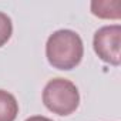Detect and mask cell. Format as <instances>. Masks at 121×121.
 Returning <instances> with one entry per match:
<instances>
[{"instance_id": "1", "label": "cell", "mask_w": 121, "mask_h": 121, "mask_svg": "<svg viewBox=\"0 0 121 121\" xmlns=\"http://www.w3.org/2000/svg\"><path fill=\"white\" fill-rule=\"evenodd\" d=\"M84 54L81 37L69 29L54 31L46 43V56L48 63L58 70H71L77 67Z\"/></svg>"}, {"instance_id": "2", "label": "cell", "mask_w": 121, "mask_h": 121, "mask_svg": "<svg viewBox=\"0 0 121 121\" xmlns=\"http://www.w3.org/2000/svg\"><path fill=\"white\" fill-rule=\"evenodd\" d=\"M43 103L47 110L57 115H70L78 108L80 93L73 81L57 77L44 86Z\"/></svg>"}, {"instance_id": "3", "label": "cell", "mask_w": 121, "mask_h": 121, "mask_svg": "<svg viewBox=\"0 0 121 121\" xmlns=\"http://www.w3.org/2000/svg\"><path fill=\"white\" fill-rule=\"evenodd\" d=\"M93 47L103 61L111 66L121 63V26L110 24L98 29L94 33Z\"/></svg>"}, {"instance_id": "4", "label": "cell", "mask_w": 121, "mask_h": 121, "mask_svg": "<svg viewBox=\"0 0 121 121\" xmlns=\"http://www.w3.org/2000/svg\"><path fill=\"white\" fill-rule=\"evenodd\" d=\"M91 13L100 19L118 20L121 17L120 0H94L90 4Z\"/></svg>"}, {"instance_id": "5", "label": "cell", "mask_w": 121, "mask_h": 121, "mask_svg": "<svg viewBox=\"0 0 121 121\" xmlns=\"http://www.w3.org/2000/svg\"><path fill=\"white\" fill-rule=\"evenodd\" d=\"M17 114L19 103L16 97L6 90H0V121H14Z\"/></svg>"}, {"instance_id": "6", "label": "cell", "mask_w": 121, "mask_h": 121, "mask_svg": "<svg viewBox=\"0 0 121 121\" xmlns=\"http://www.w3.org/2000/svg\"><path fill=\"white\" fill-rule=\"evenodd\" d=\"M12 33H13L12 19L6 13L0 12V47L9 41V39L12 37Z\"/></svg>"}, {"instance_id": "7", "label": "cell", "mask_w": 121, "mask_h": 121, "mask_svg": "<svg viewBox=\"0 0 121 121\" xmlns=\"http://www.w3.org/2000/svg\"><path fill=\"white\" fill-rule=\"evenodd\" d=\"M26 121H53V120H50V118H47L44 115H33V117L27 118Z\"/></svg>"}]
</instances>
